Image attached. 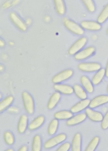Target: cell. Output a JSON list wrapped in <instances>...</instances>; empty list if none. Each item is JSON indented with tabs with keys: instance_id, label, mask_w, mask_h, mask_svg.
<instances>
[{
	"instance_id": "cell-28",
	"label": "cell",
	"mask_w": 108,
	"mask_h": 151,
	"mask_svg": "<svg viewBox=\"0 0 108 151\" xmlns=\"http://www.w3.org/2000/svg\"><path fill=\"white\" fill-rule=\"evenodd\" d=\"M99 142V137L98 136L94 137L89 142L84 151H94L97 147Z\"/></svg>"
},
{
	"instance_id": "cell-2",
	"label": "cell",
	"mask_w": 108,
	"mask_h": 151,
	"mask_svg": "<svg viewBox=\"0 0 108 151\" xmlns=\"http://www.w3.org/2000/svg\"><path fill=\"white\" fill-rule=\"evenodd\" d=\"M64 25L68 31L74 34L81 35L84 33L83 29L81 27L72 20L68 19H65L64 21Z\"/></svg>"
},
{
	"instance_id": "cell-12",
	"label": "cell",
	"mask_w": 108,
	"mask_h": 151,
	"mask_svg": "<svg viewBox=\"0 0 108 151\" xmlns=\"http://www.w3.org/2000/svg\"><path fill=\"white\" fill-rule=\"evenodd\" d=\"M85 113L87 117L93 122H102L103 118V114L101 113L94 111L90 108H86Z\"/></svg>"
},
{
	"instance_id": "cell-31",
	"label": "cell",
	"mask_w": 108,
	"mask_h": 151,
	"mask_svg": "<svg viewBox=\"0 0 108 151\" xmlns=\"http://www.w3.org/2000/svg\"><path fill=\"white\" fill-rule=\"evenodd\" d=\"M101 127L104 130L107 129L108 128V111L103 116V120H102L101 123Z\"/></svg>"
},
{
	"instance_id": "cell-25",
	"label": "cell",
	"mask_w": 108,
	"mask_h": 151,
	"mask_svg": "<svg viewBox=\"0 0 108 151\" xmlns=\"http://www.w3.org/2000/svg\"><path fill=\"white\" fill-rule=\"evenodd\" d=\"M14 98L12 96H8L0 102V111H3L12 103Z\"/></svg>"
},
{
	"instance_id": "cell-33",
	"label": "cell",
	"mask_w": 108,
	"mask_h": 151,
	"mask_svg": "<svg viewBox=\"0 0 108 151\" xmlns=\"http://www.w3.org/2000/svg\"><path fill=\"white\" fill-rule=\"evenodd\" d=\"M28 148L26 146H22L17 151H27Z\"/></svg>"
},
{
	"instance_id": "cell-27",
	"label": "cell",
	"mask_w": 108,
	"mask_h": 151,
	"mask_svg": "<svg viewBox=\"0 0 108 151\" xmlns=\"http://www.w3.org/2000/svg\"><path fill=\"white\" fill-rule=\"evenodd\" d=\"M108 18V4L104 7L102 11L99 14L97 21L99 24L103 23Z\"/></svg>"
},
{
	"instance_id": "cell-17",
	"label": "cell",
	"mask_w": 108,
	"mask_h": 151,
	"mask_svg": "<svg viewBox=\"0 0 108 151\" xmlns=\"http://www.w3.org/2000/svg\"><path fill=\"white\" fill-rule=\"evenodd\" d=\"M28 124V118L25 114L21 115L19 117L18 125L17 130L19 133H23L27 129Z\"/></svg>"
},
{
	"instance_id": "cell-13",
	"label": "cell",
	"mask_w": 108,
	"mask_h": 151,
	"mask_svg": "<svg viewBox=\"0 0 108 151\" xmlns=\"http://www.w3.org/2000/svg\"><path fill=\"white\" fill-rule=\"evenodd\" d=\"M54 89L58 93H62L66 95L71 94L74 93L73 88L67 84H55L53 86Z\"/></svg>"
},
{
	"instance_id": "cell-10",
	"label": "cell",
	"mask_w": 108,
	"mask_h": 151,
	"mask_svg": "<svg viewBox=\"0 0 108 151\" xmlns=\"http://www.w3.org/2000/svg\"><path fill=\"white\" fill-rule=\"evenodd\" d=\"M80 26L83 29L89 31H99L101 28L100 24L93 21H83L80 23Z\"/></svg>"
},
{
	"instance_id": "cell-19",
	"label": "cell",
	"mask_w": 108,
	"mask_h": 151,
	"mask_svg": "<svg viewBox=\"0 0 108 151\" xmlns=\"http://www.w3.org/2000/svg\"><path fill=\"white\" fill-rule=\"evenodd\" d=\"M60 99V94L58 92H54L50 97L48 103H47V108L49 110H51L55 107L57 105V103L59 101Z\"/></svg>"
},
{
	"instance_id": "cell-29",
	"label": "cell",
	"mask_w": 108,
	"mask_h": 151,
	"mask_svg": "<svg viewBox=\"0 0 108 151\" xmlns=\"http://www.w3.org/2000/svg\"><path fill=\"white\" fill-rule=\"evenodd\" d=\"M4 139L6 144L11 145L14 142V137L13 134L9 131H6L4 134Z\"/></svg>"
},
{
	"instance_id": "cell-15",
	"label": "cell",
	"mask_w": 108,
	"mask_h": 151,
	"mask_svg": "<svg viewBox=\"0 0 108 151\" xmlns=\"http://www.w3.org/2000/svg\"><path fill=\"white\" fill-rule=\"evenodd\" d=\"M81 137L79 133L74 134L71 145V151H81Z\"/></svg>"
},
{
	"instance_id": "cell-18",
	"label": "cell",
	"mask_w": 108,
	"mask_h": 151,
	"mask_svg": "<svg viewBox=\"0 0 108 151\" xmlns=\"http://www.w3.org/2000/svg\"><path fill=\"white\" fill-rule=\"evenodd\" d=\"M80 82L84 90L89 93H91L93 91V86L91 81L89 78L85 76H83L80 78Z\"/></svg>"
},
{
	"instance_id": "cell-16",
	"label": "cell",
	"mask_w": 108,
	"mask_h": 151,
	"mask_svg": "<svg viewBox=\"0 0 108 151\" xmlns=\"http://www.w3.org/2000/svg\"><path fill=\"white\" fill-rule=\"evenodd\" d=\"M45 119L43 116H39L32 120L28 125V128L30 130H34L39 128L44 122Z\"/></svg>"
},
{
	"instance_id": "cell-26",
	"label": "cell",
	"mask_w": 108,
	"mask_h": 151,
	"mask_svg": "<svg viewBox=\"0 0 108 151\" xmlns=\"http://www.w3.org/2000/svg\"><path fill=\"white\" fill-rule=\"evenodd\" d=\"M58 126V122L57 119H53L48 126V133L50 135H53L55 133Z\"/></svg>"
},
{
	"instance_id": "cell-1",
	"label": "cell",
	"mask_w": 108,
	"mask_h": 151,
	"mask_svg": "<svg viewBox=\"0 0 108 151\" xmlns=\"http://www.w3.org/2000/svg\"><path fill=\"white\" fill-rule=\"evenodd\" d=\"M22 99L25 111L28 114H32L34 111V103L32 96L28 92L23 91Z\"/></svg>"
},
{
	"instance_id": "cell-32",
	"label": "cell",
	"mask_w": 108,
	"mask_h": 151,
	"mask_svg": "<svg viewBox=\"0 0 108 151\" xmlns=\"http://www.w3.org/2000/svg\"><path fill=\"white\" fill-rule=\"evenodd\" d=\"M71 145L69 142H66L61 145L55 151H68Z\"/></svg>"
},
{
	"instance_id": "cell-38",
	"label": "cell",
	"mask_w": 108,
	"mask_h": 151,
	"mask_svg": "<svg viewBox=\"0 0 108 151\" xmlns=\"http://www.w3.org/2000/svg\"><path fill=\"white\" fill-rule=\"evenodd\" d=\"M106 33L108 34V27H107V30H106Z\"/></svg>"
},
{
	"instance_id": "cell-37",
	"label": "cell",
	"mask_w": 108,
	"mask_h": 151,
	"mask_svg": "<svg viewBox=\"0 0 108 151\" xmlns=\"http://www.w3.org/2000/svg\"><path fill=\"white\" fill-rule=\"evenodd\" d=\"M107 92L108 93V84H107Z\"/></svg>"
},
{
	"instance_id": "cell-24",
	"label": "cell",
	"mask_w": 108,
	"mask_h": 151,
	"mask_svg": "<svg viewBox=\"0 0 108 151\" xmlns=\"http://www.w3.org/2000/svg\"><path fill=\"white\" fill-rule=\"evenodd\" d=\"M41 139L39 135L34 136L32 143V151H41Z\"/></svg>"
},
{
	"instance_id": "cell-3",
	"label": "cell",
	"mask_w": 108,
	"mask_h": 151,
	"mask_svg": "<svg viewBox=\"0 0 108 151\" xmlns=\"http://www.w3.org/2000/svg\"><path fill=\"white\" fill-rule=\"evenodd\" d=\"M66 139V134L64 133H61L57 134L51 139L47 140L44 145V147L45 149H50L52 148L56 145L61 143L64 142Z\"/></svg>"
},
{
	"instance_id": "cell-35",
	"label": "cell",
	"mask_w": 108,
	"mask_h": 151,
	"mask_svg": "<svg viewBox=\"0 0 108 151\" xmlns=\"http://www.w3.org/2000/svg\"><path fill=\"white\" fill-rule=\"evenodd\" d=\"M5 151H14V150L11 148H9V149H7L6 150H5Z\"/></svg>"
},
{
	"instance_id": "cell-7",
	"label": "cell",
	"mask_w": 108,
	"mask_h": 151,
	"mask_svg": "<svg viewBox=\"0 0 108 151\" xmlns=\"http://www.w3.org/2000/svg\"><path fill=\"white\" fill-rule=\"evenodd\" d=\"M9 18L14 25L19 30L21 31H25L27 30V25L16 13L11 12L9 14Z\"/></svg>"
},
{
	"instance_id": "cell-11",
	"label": "cell",
	"mask_w": 108,
	"mask_h": 151,
	"mask_svg": "<svg viewBox=\"0 0 108 151\" xmlns=\"http://www.w3.org/2000/svg\"><path fill=\"white\" fill-rule=\"evenodd\" d=\"M90 100L89 99H84L77 103L73 106H72L70 109V111L72 113H77L81 110L86 109L87 106H89Z\"/></svg>"
},
{
	"instance_id": "cell-21",
	"label": "cell",
	"mask_w": 108,
	"mask_h": 151,
	"mask_svg": "<svg viewBox=\"0 0 108 151\" xmlns=\"http://www.w3.org/2000/svg\"><path fill=\"white\" fill-rule=\"evenodd\" d=\"M104 76H105V69L100 68L96 72V73L91 78L92 84L93 85L99 84L102 81Z\"/></svg>"
},
{
	"instance_id": "cell-8",
	"label": "cell",
	"mask_w": 108,
	"mask_h": 151,
	"mask_svg": "<svg viewBox=\"0 0 108 151\" xmlns=\"http://www.w3.org/2000/svg\"><path fill=\"white\" fill-rule=\"evenodd\" d=\"M108 103V96L100 95L93 98L90 102L89 107L94 109Z\"/></svg>"
},
{
	"instance_id": "cell-14",
	"label": "cell",
	"mask_w": 108,
	"mask_h": 151,
	"mask_svg": "<svg viewBox=\"0 0 108 151\" xmlns=\"http://www.w3.org/2000/svg\"><path fill=\"white\" fill-rule=\"evenodd\" d=\"M86 113H80L73 116L71 118L67 120L66 124L67 126H74L83 122L86 118Z\"/></svg>"
},
{
	"instance_id": "cell-5",
	"label": "cell",
	"mask_w": 108,
	"mask_h": 151,
	"mask_svg": "<svg viewBox=\"0 0 108 151\" xmlns=\"http://www.w3.org/2000/svg\"><path fill=\"white\" fill-rule=\"evenodd\" d=\"M73 74V71L72 70H65L55 75L52 78V82L54 84H58V83H61L64 80L68 79L70 77L72 76Z\"/></svg>"
},
{
	"instance_id": "cell-34",
	"label": "cell",
	"mask_w": 108,
	"mask_h": 151,
	"mask_svg": "<svg viewBox=\"0 0 108 151\" xmlns=\"http://www.w3.org/2000/svg\"><path fill=\"white\" fill-rule=\"evenodd\" d=\"M105 76H106V77H108V60H107L106 66L105 68Z\"/></svg>"
},
{
	"instance_id": "cell-20",
	"label": "cell",
	"mask_w": 108,
	"mask_h": 151,
	"mask_svg": "<svg viewBox=\"0 0 108 151\" xmlns=\"http://www.w3.org/2000/svg\"><path fill=\"white\" fill-rule=\"evenodd\" d=\"M54 117L57 120H68L73 117V113L70 111L62 110L55 113Z\"/></svg>"
},
{
	"instance_id": "cell-9",
	"label": "cell",
	"mask_w": 108,
	"mask_h": 151,
	"mask_svg": "<svg viewBox=\"0 0 108 151\" xmlns=\"http://www.w3.org/2000/svg\"><path fill=\"white\" fill-rule=\"evenodd\" d=\"M95 51V48L93 47H89L82 50H80L79 52L76 53L74 55V58L77 60H84L90 55H91Z\"/></svg>"
},
{
	"instance_id": "cell-36",
	"label": "cell",
	"mask_w": 108,
	"mask_h": 151,
	"mask_svg": "<svg viewBox=\"0 0 108 151\" xmlns=\"http://www.w3.org/2000/svg\"><path fill=\"white\" fill-rule=\"evenodd\" d=\"M0 43H1V46H3L4 45V43H3V41H2V40H1V41H0Z\"/></svg>"
},
{
	"instance_id": "cell-6",
	"label": "cell",
	"mask_w": 108,
	"mask_h": 151,
	"mask_svg": "<svg viewBox=\"0 0 108 151\" xmlns=\"http://www.w3.org/2000/svg\"><path fill=\"white\" fill-rule=\"evenodd\" d=\"M78 68L84 72H93L101 68V65L97 63H81L78 65Z\"/></svg>"
},
{
	"instance_id": "cell-23",
	"label": "cell",
	"mask_w": 108,
	"mask_h": 151,
	"mask_svg": "<svg viewBox=\"0 0 108 151\" xmlns=\"http://www.w3.org/2000/svg\"><path fill=\"white\" fill-rule=\"evenodd\" d=\"M56 12L59 15H63L66 12L65 5L63 0H53Z\"/></svg>"
},
{
	"instance_id": "cell-4",
	"label": "cell",
	"mask_w": 108,
	"mask_h": 151,
	"mask_svg": "<svg viewBox=\"0 0 108 151\" xmlns=\"http://www.w3.org/2000/svg\"><path fill=\"white\" fill-rule=\"evenodd\" d=\"M87 42V38L86 37H81L78 39L73 45L70 47L68 50V53L70 55H75L79 52L81 48L85 45Z\"/></svg>"
},
{
	"instance_id": "cell-22",
	"label": "cell",
	"mask_w": 108,
	"mask_h": 151,
	"mask_svg": "<svg viewBox=\"0 0 108 151\" xmlns=\"http://www.w3.org/2000/svg\"><path fill=\"white\" fill-rule=\"evenodd\" d=\"M73 90H74V93H75L76 96L81 99V100H84V99H86L87 98V94L86 91L83 89V87H81V86H80L78 84H74L73 87Z\"/></svg>"
},
{
	"instance_id": "cell-30",
	"label": "cell",
	"mask_w": 108,
	"mask_h": 151,
	"mask_svg": "<svg viewBox=\"0 0 108 151\" xmlns=\"http://www.w3.org/2000/svg\"><path fill=\"white\" fill-rule=\"evenodd\" d=\"M87 11L90 12H93L95 11V5L93 0H81Z\"/></svg>"
}]
</instances>
